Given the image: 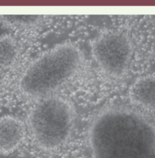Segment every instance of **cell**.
<instances>
[{"mask_svg":"<svg viewBox=\"0 0 155 158\" xmlns=\"http://www.w3.org/2000/svg\"><path fill=\"white\" fill-rule=\"evenodd\" d=\"M73 110L65 99L58 97L46 98L32 109L27 124L34 140L45 149L62 145L71 130Z\"/></svg>","mask_w":155,"mask_h":158,"instance_id":"obj_3","label":"cell"},{"mask_svg":"<svg viewBox=\"0 0 155 158\" xmlns=\"http://www.w3.org/2000/svg\"><path fill=\"white\" fill-rule=\"evenodd\" d=\"M96 158H155V131L129 112L112 110L96 118L90 131Z\"/></svg>","mask_w":155,"mask_h":158,"instance_id":"obj_1","label":"cell"},{"mask_svg":"<svg viewBox=\"0 0 155 158\" xmlns=\"http://www.w3.org/2000/svg\"><path fill=\"white\" fill-rule=\"evenodd\" d=\"M4 18L10 24L25 25L33 24L36 22L38 18L36 15H4Z\"/></svg>","mask_w":155,"mask_h":158,"instance_id":"obj_8","label":"cell"},{"mask_svg":"<svg viewBox=\"0 0 155 158\" xmlns=\"http://www.w3.org/2000/svg\"><path fill=\"white\" fill-rule=\"evenodd\" d=\"M17 54V45L12 37L7 35L0 39V67L5 68L10 66Z\"/></svg>","mask_w":155,"mask_h":158,"instance_id":"obj_7","label":"cell"},{"mask_svg":"<svg viewBox=\"0 0 155 158\" xmlns=\"http://www.w3.org/2000/svg\"><path fill=\"white\" fill-rule=\"evenodd\" d=\"M3 69L4 68L0 67V86H1V85L2 83L3 80Z\"/></svg>","mask_w":155,"mask_h":158,"instance_id":"obj_9","label":"cell"},{"mask_svg":"<svg viewBox=\"0 0 155 158\" xmlns=\"http://www.w3.org/2000/svg\"><path fill=\"white\" fill-rule=\"evenodd\" d=\"M83 61L75 46L64 44L37 58L26 69L19 81L20 90L31 98L43 97L67 81Z\"/></svg>","mask_w":155,"mask_h":158,"instance_id":"obj_2","label":"cell"},{"mask_svg":"<svg viewBox=\"0 0 155 158\" xmlns=\"http://www.w3.org/2000/svg\"><path fill=\"white\" fill-rule=\"evenodd\" d=\"M25 127L16 116L0 117V155L12 154L20 148L24 140Z\"/></svg>","mask_w":155,"mask_h":158,"instance_id":"obj_5","label":"cell"},{"mask_svg":"<svg viewBox=\"0 0 155 158\" xmlns=\"http://www.w3.org/2000/svg\"><path fill=\"white\" fill-rule=\"evenodd\" d=\"M130 95L133 101L139 105L155 107V76H145L137 80L131 87Z\"/></svg>","mask_w":155,"mask_h":158,"instance_id":"obj_6","label":"cell"},{"mask_svg":"<svg viewBox=\"0 0 155 158\" xmlns=\"http://www.w3.org/2000/svg\"><path fill=\"white\" fill-rule=\"evenodd\" d=\"M92 54L97 64L108 75L119 77L126 72L132 54V46L124 32H105L95 40Z\"/></svg>","mask_w":155,"mask_h":158,"instance_id":"obj_4","label":"cell"}]
</instances>
